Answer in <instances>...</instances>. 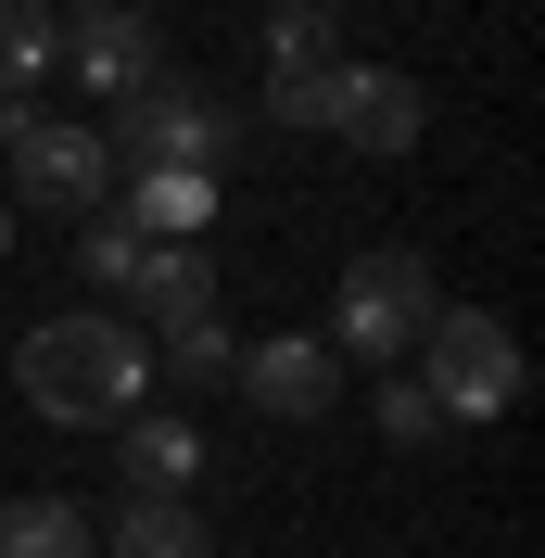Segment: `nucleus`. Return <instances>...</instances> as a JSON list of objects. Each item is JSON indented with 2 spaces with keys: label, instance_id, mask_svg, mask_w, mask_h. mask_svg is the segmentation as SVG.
Wrapping results in <instances>:
<instances>
[{
  "label": "nucleus",
  "instance_id": "f257e3e1",
  "mask_svg": "<svg viewBox=\"0 0 545 558\" xmlns=\"http://www.w3.org/2000/svg\"><path fill=\"white\" fill-rule=\"evenodd\" d=\"M13 381H26L38 418H64V432H114V418L140 407V381H153V343H140L114 305H51L13 343Z\"/></svg>",
  "mask_w": 545,
  "mask_h": 558
},
{
  "label": "nucleus",
  "instance_id": "f03ea898",
  "mask_svg": "<svg viewBox=\"0 0 545 558\" xmlns=\"http://www.w3.org/2000/svg\"><path fill=\"white\" fill-rule=\"evenodd\" d=\"M419 393H432L444 432H482V418L520 407V330L495 305H432V330H419Z\"/></svg>",
  "mask_w": 545,
  "mask_h": 558
},
{
  "label": "nucleus",
  "instance_id": "7ed1b4c3",
  "mask_svg": "<svg viewBox=\"0 0 545 558\" xmlns=\"http://www.w3.org/2000/svg\"><path fill=\"white\" fill-rule=\"evenodd\" d=\"M432 305H444V292H432V254L380 242V254H355V267H342L330 330H317V343H330V355H368V368H393V355H419Z\"/></svg>",
  "mask_w": 545,
  "mask_h": 558
},
{
  "label": "nucleus",
  "instance_id": "20e7f679",
  "mask_svg": "<svg viewBox=\"0 0 545 558\" xmlns=\"http://www.w3.org/2000/svg\"><path fill=\"white\" fill-rule=\"evenodd\" d=\"M102 153H114V178H140V166H204V178H216V166L241 153V114L216 102V89H191V76H153V89L114 102Z\"/></svg>",
  "mask_w": 545,
  "mask_h": 558
},
{
  "label": "nucleus",
  "instance_id": "39448f33",
  "mask_svg": "<svg viewBox=\"0 0 545 558\" xmlns=\"http://www.w3.org/2000/svg\"><path fill=\"white\" fill-rule=\"evenodd\" d=\"M51 76H76V89L128 102V89H153V76H166V26H153L140 0H64V13H51Z\"/></svg>",
  "mask_w": 545,
  "mask_h": 558
},
{
  "label": "nucleus",
  "instance_id": "423d86ee",
  "mask_svg": "<svg viewBox=\"0 0 545 558\" xmlns=\"http://www.w3.org/2000/svg\"><path fill=\"white\" fill-rule=\"evenodd\" d=\"M0 153H13V204H38V216H102L114 204V153H102L89 114H26Z\"/></svg>",
  "mask_w": 545,
  "mask_h": 558
},
{
  "label": "nucleus",
  "instance_id": "0eeeda50",
  "mask_svg": "<svg viewBox=\"0 0 545 558\" xmlns=\"http://www.w3.org/2000/svg\"><path fill=\"white\" fill-rule=\"evenodd\" d=\"M241 393L267 418H292V432H317V418H342V355L317 343V330H267V343H241V368H229Z\"/></svg>",
  "mask_w": 545,
  "mask_h": 558
},
{
  "label": "nucleus",
  "instance_id": "6e6552de",
  "mask_svg": "<svg viewBox=\"0 0 545 558\" xmlns=\"http://www.w3.org/2000/svg\"><path fill=\"white\" fill-rule=\"evenodd\" d=\"M419 128H432V89L393 64H330V140H355V153H419Z\"/></svg>",
  "mask_w": 545,
  "mask_h": 558
},
{
  "label": "nucleus",
  "instance_id": "1a4fd4ad",
  "mask_svg": "<svg viewBox=\"0 0 545 558\" xmlns=\"http://www.w3.org/2000/svg\"><path fill=\"white\" fill-rule=\"evenodd\" d=\"M114 216H128L140 242H204L216 229V178L204 166H140V178H114Z\"/></svg>",
  "mask_w": 545,
  "mask_h": 558
},
{
  "label": "nucleus",
  "instance_id": "9d476101",
  "mask_svg": "<svg viewBox=\"0 0 545 558\" xmlns=\"http://www.w3.org/2000/svg\"><path fill=\"white\" fill-rule=\"evenodd\" d=\"M114 470H128V495H191L204 432H191L178 407H128V418H114Z\"/></svg>",
  "mask_w": 545,
  "mask_h": 558
},
{
  "label": "nucleus",
  "instance_id": "9b49d317",
  "mask_svg": "<svg viewBox=\"0 0 545 558\" xmlns=\"http://www.w3.org/2000/svg\"><path fill=\"white\" fill-rule=\"evenodd\" d=\"M128 305L153 330H204L216 317V242H153V267L128 279Z\"/></svg>",
  "mask_w": 545,
  "mask_h": 558
},
{
  "label": "nucleus",
  "instance_id": "f8f14e48",
  "mask_svg": "<svg viewBox=\"0 0 545 558\" xmlns=\"http://www.w3.org/2000/svg\"><path fill=\"white\" fill-rule=\"evenodd\" d=\"M89 533H102V558H216V533H204L191 495H128V508L89 521Z\"/></svg>",
  "mask_w": 545,
  "mask_h": 558
},
{
  "label": "nucleus",
  "instance_id": "ddd939ff",
  "mask_svg": "<svg viewBox=\"0 0 545 558\" xmlns=\"http://www.w3.org/2000/svg\"><path fill=\"white\" fill-rule=\"evenodd\" d=\"M0 558H102L76 495H0Z\"/></svg>",
  "mask_w": 545,
  "mask_h": 558
},
{
  "label": "nucleus",
  "instance_id": "4468645a",
  "mask_svg": "<svg viewBox=\"0 0 545 558\" xmlns=\"http://www.w3.org/2000/svg\"><path fill=\"white\" fill-rule=\"evenodd\" d=\"M330 38H342L330 0H267V76H317V64H342Z\"/></svg>",
  "mask_w": 545,
  "mask_h": 558
},
{
  "label": "nucleus",
  "instance_id": "2eb2a0df",
  "mask_svg": "<svg viewBox=\"0 0 545 558\" xmlns=\"http://www.w3.org/2000/svg\"><path fill=\"white\" fill-rule=\"evenodd\" d=\"M38 76H51V0H0V89L38 102Z\"/></svg>",
  "mask_w": 545,
  "mask_h": 558
},
{
  "label": "nucleus",
  "instance_id": "dca6fc26",
  "mask_svg": "<svg viewBox=\"0 0 545 558\" xmlns=\"http://www.w3.org/2000/svg\"><path fill=\"white\" fill-rule=\"evenodd\" d=\"M76 267H89V279H102V292H128V279L140 267H153V242H140V229H128V216H76Z\"/></svg>",
  "mask_w": 545,
  "mask_h": 558
},
{
  "label": "nucleus",
  "instance_id": "f3484780",
  "mask_svg": "<svg viewBox=\"0 0 545 558\" xmlns=\"http://www.w3.org/2000/svg\"><path fill=\"white\" fill-rule=\"evenodd\" d=\"M229 368H241V343L216 330V317H204V330H166V381H178V393H216Z\"/></svg>",
  "mask_w": 545,
  "mask_h": 558
},
{
  "label": "nucleus",
  "instance_id": "a211bd4d",
  "mask_svg": "<svg viewBox=\"0 0 545 558\" xmlns=\"http://www.w3.org/2000/svg\"><path fill=\"white\" fill-rule=\"evenodd\" d=\"M380 445H444V418L419 381H380Z\"/></svg>",
  "mask_w": 545,
  "mask_h": 558
},
{
  "label": "nucleus",
  "instance_id": "6ab92c4d",
  "mask_svg": "<svg viewBox=\"0 0 545 558\" xmlns=\"http://www.w3.org/2000/svg\"><path fill=\"white\" fill-rule=\"evenodd\" d=\"M0 254H13V204H0Z\"/></svg>",
  "mask_w": 545,
  "mask_h": 558
}]
</instances>
